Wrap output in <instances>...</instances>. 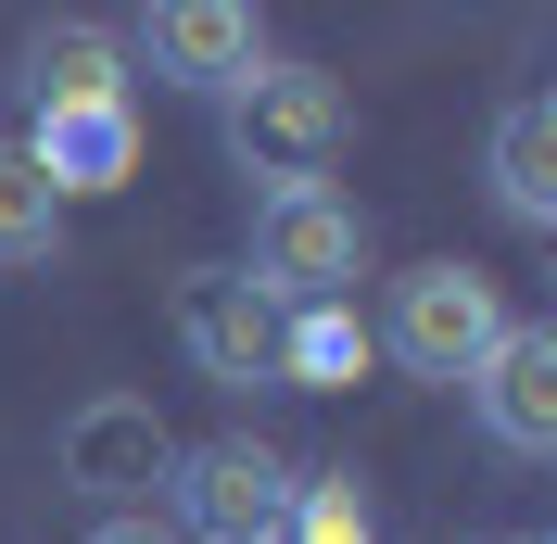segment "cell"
I'll return each instance as SVG.
<instances>
[{
    "label": "cell",
    "mask_w": 557,
    "mask_h": 544,
    "mask_svg": "<svg viewBox=\"0 0 557 544\" xmlns=\"http://www.w3.org/2000/svg\"><path fill=\"white\" fill-rule=\"evenodd\" d=\"M368 342H393V368H406V380H444V393H469V368L507 342V292H494L482 267L431 254V267L393 279V317H381Z\"/></svg>",
    "instance_id": "3"
},
{
    "label": "cell",
    "mask_w": 557,
    "mask_h": 544,
    "mask_svg": "<svg viewBox=\"0 0 557 544\" xmlns=\"http://www.w3.org/2000/svg\"><path fill=\"white\" fill-rule=\"evenodd\" d=\"M26 89H38V114H76V102H127V51H114L102 26H51L26 51Z\"/></svg>",
    "instance_id": "12"
},
{
    "label": "cell",
    "mask_w": 557,
    "mask_h": 544,
    "mask_svg": "<svg viewBox=\"0 0 557 544\" xmlns=\"http://www.w3.org/2000/svg\"><path fill=\"white\" fill-rule=\"evenodd\" d=\"M177 342H190V368H203L215 393H253V380H278V305L253 292L242 267L177 279Z\"/></svg>",
    "instance_id": "5"
},
{
    "label": "cell",
    "mask_w": 557,
    "mask_h": 544,
    "mask_svg": "<svg viewBox=\"0 0 557 544\" xmlns=\"http://www.w3.org/2000/svg\"><path fill=\"white\" fill-rule=\"evenodd\" d=\"M368 317L355 305H278V380L292 393H343V380H368Z\"/></svg>",
    "instance_id": "11"
},
{
    "label": "cell",
    "mask_w": 557,
    "mask_h": 544,
    "mask_svg": "<svg viewBox=\"0 0 557 544\" xmlns=\"http://www.w3.org/2000/svg\"><path fill=\"white\" fill-rule=\"evenodd\" d=\"M139 64L165 76V89H215V102H228V89L267 64V26H253L242 0H165V13L139 26Z\"/></svg>",
    "instance_id": "7"
},
{
    "label": "cell",
    "mask_w": 557,
    "mask_h": 544,
    "mask_svg": "<svg viewBox=\"0 0 557 544\" xmlns=\"http://www.w3.org/2000/svg\"><path fill=\"white\" fill-rule=\"evenodd\" d=\"M89 544H165V532H152V519H102Z\"/></svg>",
    "instance_id": "15"
},
{
    "label": "cell",
    "mask_w": 557,
    "mask_h": 544,
    "mask_svg": "<svg viewBox=\"0 0 557 544\" xmlns=\"http://www.w3.org/2000/svg\"><path fill=\"white\" fill-rule=\"evenodd\" d=\"M469 406L507 456H557V330L545 317H507V342L469 368Z\"/></svg>",
    "instance_id": "6"
},
{
    "label": "cell",
    "mask_w": 557,
    "mask_h": 544,
    "mask_svg": "<svg viewBox=\"0 0 557 544\" xmlns=\"http://www.w3.org/2000/svg\"><path fill=\"white\" fill-rule=\"evenodd\" d=\"M51 254H64V203L26 165V139H0V267H51Z\"/></svg>",
    "instance_id": "13"
},
{
    "label": "cell",
    "mask_w": 557,
    "mask_h": 544,
    "mask_svg": "<svg viewBox=\"0 0 557 544\" xmlns=\"http://www.w3.org/2000/svg\"><path fill=\"white\" fill-rule=\"evenodd\" d=\"M253 292L267 305H343L368 279V215L343 190H253Z\"/></svg>",
    "instance_id": "4"
},
{
    "label": "cell",
    "mask_w": 557,
    "mask_h": 544,
    "mask_svg": "<svg viewBox=\"0 0 557 544\" xmlns=\"http://www.w3.org/2000/svg\"><path fill=\"white\" fill-rule=\"evenodd\" d=\"M355 139V102L330 64H253L242 89H228V165L267 177V190H330V165H343Z\"/></svg>",
    "instance_id": "1"
},
{
    "label": "cell",
    "mask_w": 557,
    "mask_h": 544,
    "mask_svg": "<svg viewBox=\"0 0 557 544\" xmlns=\"http://www.w3.org/2000/svg\"><path fill=\"white\" fill-rule=\"evenodd\" d=\"M165 494H177V532L190 544H292V494L305 469L253 431H215V443H177L165 456Z\"/></svg>",
    "instance_id": "2"
},
{
    "label": "cell",
    "mask_w": 557,
    "mask_h": 544,
    "mask_svg": "<svg viewBox=\"0 0 557 544\" xmlns=\"http://www.w3.org/2000/svg\"><path fill=\"white\" fill-rule=\"evenodd\" d=\"M26 165L51 177V203H89V190H127L139 177V114L127 102H76L26 127Z\"/></svg>",
    "instance_id": "8"
},
{
    "label": "cell",
    "mask_w": 557,
    "mask_h": 544,
    "mask_svg": "<svg viewBox=\"0 0 557 544\" xmlns=\"http://www.w3.org/2000/svg\"><path fill=\"white\" fill-rule=\"evenodd\" d=\"M292 544H381L355 469H305V494H292Z\"/></svg>",
    "instance_id": "14"
},
{
    "label": "cell",
    "mask_w": 557,
    "mask_h": 544,
    "mask_svg": "<svg viewBox=\"0 0 557 544\" xmlns=\"http://www.w3.org/2000/svg\"><path fill=\"white\" fill-rule=\"evenodd\" d=\"M494 203L520 228H557V89H520L494 114Z\"/></svg>",
    "instance_id": "10"
},
{
    "label": "cell",
    "mask_w": 557,
    "mask_h": 544,
    "mask_svg": "<svg viewBox=\"0 0 557 544\" xmlns=\"http://www.w3.org/2000/svg\"><path fill=\"white\" fill-rule=\"evenodd\" d=\"M165 418L139 406V393H102V406L64 418V481L76 494H139V481H165Z\"/></svg>",
    "instance_id": "9"
}]
</instances>
